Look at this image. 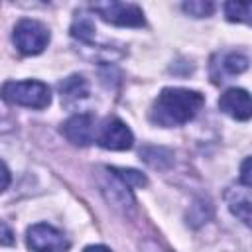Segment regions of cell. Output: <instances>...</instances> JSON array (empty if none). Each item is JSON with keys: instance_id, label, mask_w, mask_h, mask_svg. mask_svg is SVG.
<instances>
[{"instance_id": "4", "label": "cell", "mask_w": 252, "mask_h": 252, "mask_svg": "<svg viewBox=\"0 0 252 252\" xmlns=\"http://www.w3.org/2000/svg\"><path fill=\"white\" fill-rule=\"evenodd\" d=\"M93 12H96L104 22L122 26V28H140L144 26V14L136 4L126 2H94Z\"/></svg>"}, {"instance_id": "1", "label": "cell", "mask_w": 252, "mask_h": 252, "mask_svg": "<svg viewBox=\"0 0 252 252\" xmlns=\"http://www.w3.org/2000/svg\"><path fill=\"white\" fill-rule=\"evenodd\" d=\"M205 104V98L197 91L189 89H163L150 112V118L154 124L171 128V126H181L189 122Z\"/></svg>"}, {"instance_id": "20", "label": "cell", "mask_w": 252, "mask_h": 252, "mask_svg": "<svg viewBox=\"0 0 252 252\" xmlns=\"http://www.w3.org/2000/svg\"><path fill=\"white\" fill-rule=\"evenodd\" d=\"M85 252H112V250L106 248V246H102V244H93V246H87Z\"/></svg>"}, {"instance_id": "10", "label": "cell", "mask_w": 252, "mask_h": 252, "mask_svg": "<svg viewBox=\"0 0 252 252\" xmlns=\"http://www.w3.org/2000/svg\"><path fill=\"white\" fill-rule=\"evenodd\" d=\"M228 209L230 213L240 219L244 224L252 226V199L240 191H232L228 193Z\"/></svg>"}, {"instance_id": "19", "label": "cell", "mask_w": 252, "mask_h": 252, "mask_svg": "<svg viewBox=\"0 0 252 252\" xmlns=\"http://www.w3.org/2000/svg\"><path fill=\"white\" fill-rule=\"evenodd\" d=\"M12 242H14V238H12V230H10L8 222L2 220V244H4V246H10Z\"/></svg>"}, {"instance_id": "5", "label": "cell", "mask_w": 252, "mask_h": 252, "mask_svg": "<svg viewBox=\"0 0 252 252\" xmlns=\"http://www.w3.org/2000/svg\"><path fill=\"white\" fill-rule=\"evenodd\" d=\"M28 246L33 252H65L69 248V240L51 224L37 222L28 228Z\"/></svg>"}, {"instance_id": "17", "label": "cell", "mask_w": 252, "mask_h": 252, "mask_svg": "<svg viewBox=\"0 0 252 252\" xmlns=\"http://www.w3.org/2000/svg\"><path fill=\"white\" fill-rule=\"evenodd\" d=\"M183 10L193 18H205L213 14L215 4L209 0H189V2H183Z\"/></svg>"}, {"instance_id": "3", "label": "cell", "mask_w": 252, "mask_h": 252, "mask_svg": "<svg viewBox=\"0 0 252 252\" xmlns=\"http://www.w3.org/2000/svg\"><path fill=\"white\" fill-rule=\"evenodd\" d=\"M14 43L24 55H37L49 43V30L37 20H20L14 28Z\"/></svg>"}, {"instance_id": "8", "label": "cell", "mask_w": 252, "mask_h": 252, "mask_svg": "<svg viewBox=\"0 0 252 252\" xmlns=\"http://www.w3.org/2000/svg\"><path fill=\"white\" fill-rule=\"evenodd\" d=\"M61 134L73 146H89L94 136V118L91 114H75L63 122Z\"/></svg>"}, {"instance_id": "15", "label": "cell", "mask_w": 252, "mask_h": 252, "mask_svg": "<svg viewBox=\"0 0 252 252\" xmlns=\"http://www.w3.org/2000/svg\"><path fill=\"white\" fill-rule=\"evenodd\" d=\"M222 69L226 73H230V75H238V73L248 69V57L242 55V53H236V51L226 53L222 57Z\"/></svg>"}, {"instance_id": "12", "label": "cell", "mask_w": 252, "mask_h": 252, "mask_svg": "<svg viewBox=\"0 0 252 252\" xmlns=\"http://www.w3.org/2000/svg\"><path fill=\"white\" fill-rule=\"evenodd\" d=\"M224 16L230 22H248L252 24V2H226Z\"/></svg>"}, {"instance_id": "11", "label": "cell", "mask_w": 252, "mask_h": 252, "mask_svg": "<svg viewBox=\"0 0 252 252\" xmlns=\"http://www.w3.org/2000/svg\"><path fill=\"white\" fill-rule=\"evenodd\" d=\"M59 93H61V100L65 104L75 102V100L87 96V83H85V79L81 75H73V77L65 79L59 85Z\"/></svg>"}, {"instance_id": "7", "label": "cell", "mask_w": 252, "mask_h": 252, "mask_svg": "<svg viewBox=\"0 0 252 252\" xmlns=\"http://www.w3.org/2000/svg\"><path fill=\"white\" fill-rule=\"evenodd\" d=\"M219 108L234 120H248L252 118V96L244 89H228L220 94Z\"/></svg>"}, {"instance_id": "16", "label": "cell", "mask_w": 252, "mask_h": 252, "mask_svg": "<svg viewBox=\"0 0 252 252\" xmlns=\"http://www.w3.org/2000/svg\"><path fill=\"white\" fill-rule=\"evenodd\" d=\"M128 187H146L148 185V177L142 175L136 169H128V167H110Z\"/></svg>"}, {"instance_id": "13", "label": "cell", "mask_w": 252, "mask_h": 252, "mask_svg": "<svg viewBox=\"0 0 252 252\" xmlns=\"http://www.w3.org/2000/svg\"><path fill=\"white\" fill-rule=\"evenodd\" d=\"M140 156H142V159H144L146 163H150L152 167H158V169L169 167L165 161H161V158H163V159H171V158H173L169 150H165V148H156V146L144 148V150L140 152ZM171 161H173V159H171Z\"/></svg>"}, {"instance_id": "21", "label": "cell", "mask_w": 252, "mask_h": 252, "mask_svg": "<svg viewBox=\"0 0 252 252\" xmlns=\"http://www.w3.org/2000/svg\"><path fill=\"white\" fill-rule=\"evenodd\" d=\"M2 175H4V183H2V191H6V189H8V181H10V171H8V167H6V163L2 165Z\"/></svg>"}, {"instance_id": "6", "label": "cell", "mask_w": 252, "mask_h": 252, "mask_svg": "<svg viewBox=\"0 0 252 252\" xmlns=\"http://www.w3.org/2000/svg\"><path fill=\"white\" fill-rule=\"evenodd\" d=\"M96 140H98V146H102L104 150H114V152L130 150L134 144V136L130 128L118 118H106L104 124L100 126Z\"/></svg>"}, {"instance_id": "9", "label": "cell", "mask_w": 252, "mask_h": 252, "mask_svg": "<svg viewBox=\"0 0 252 252\" xmlns=\"http://www.w3.org/2000/svg\"><path fill=\"white\" fill-rule=\"evenodd\" d=\"M106 173H108V181H102L100 187H102L108 203L116 209H122L124 213H126V209H134V197L130 193V187L110 167H106Z\"/></svg>"}, {"instance_id": "14", "label": "cell", "mask_w": 252, "mask_h": 252, "mask_svg": "<svg viewBox=\"0 0 252 252\" xmlns=\"http://www.w3.org/2000/svg\"><path fill=\"white\" fill-rule=\"evenodd\" d=\"M71 35L81 39V41H91L93 35H94V26H93V20L85 14H77L73 26H71Z\"/></svg>"}, {"instance_id": "2", "label": "cell", "mask_w": 252, "mask_h": 252, "mask_svg": "<svg viewBox=\"0 0 252 252\" xmlns=\"http://www.w3.org/2000/svg\"><path fill=\"white\" fill-rule=\"evenodd\" d=\"M2 94L8 102L28 108H45L51 102L49 87L41 81H8Z\"/></svg>"}, {"instance_id": "18", "label": "cell", "mask_w": 252, "mask_h": 252, "mask_svg": "<svg viewBox=\"0 0 252 252\" xmlns=\"http://www.w3.org/2000/svg\"><path fill=\"white\" fill-rule=\"evenodd\" d=\"M240 181L248 187H252V158H246L240 165Z\"/></svg>"}]
</instances>
